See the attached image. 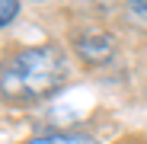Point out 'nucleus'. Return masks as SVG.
<instances>
[{"instance_id": "nucleus-1", "label": "nucleus", "mask_w": 147, "mask_h": 144, "mask_svg": "<svg viewBox=\"0 0 147 144\" xmlns=\"http://www.w3.org/2000/svg\"><path fill=\"white\" fill-rule=\"evenodd\" d=\"M67 83V58L55 45L16 51L0 70V96L7 103H38Z\"/></svg>"}, {"instance_id": "nucleus-2", "label": "nucleus", "mask_w": 147, "mask_h": 144, "mask_svg": "<svg viewBox=\"0 0 147 144\" xmlns=\"http://www.w3.org/2000/svg\"><path fill=\"white\" fill-rule=\"evenodd\" d=\"M74 51L86 67H102L115 58V39L102 29H83L74 35Z\"/></svg>"}, {"instance_id": "nucleus-3", "label": "nucleus", "mask_w": 147, "mask_h": 144, "mask_svg": "<svg viewBox=\"0 0 147 144\" xmlns=\"http://www.w3.org/2000/svg\"><path fill=\"white\" fill-rule=\"evenodd\" d=\"M29 144H96V138L83 131H51V135H38Z\"/></svg>"}, {"instance_id": "nucleus-4", "label": "nucleus", "mask_w": 147, "mask_h": 144, "mask_svg": "<svg viewBox=\"0 0 147 144\" xmlns=\"http://www.w3.org/2000/svg\"><path fill=\"white\" fill-rule=\"evenodd\" d=\"M128 19L138 29H147V0H128Z\"/></svg>"}, {"instance_id": "nucleus-5", "label": "nucleus", "mask_w": 147, "mask_h": 144, "mask_svg": "<svg viewBox=\"0 0 147 144\" xmlns=\"http://www.w3.org/2000/svg\"><path fill=\"white\" fill-rule=\"evenodd\" d=\"M19 16V0H0V29Z\"/></svg>"}]
</instances>
